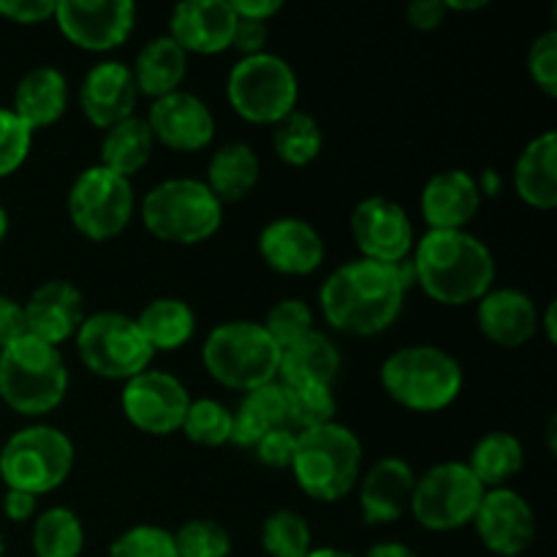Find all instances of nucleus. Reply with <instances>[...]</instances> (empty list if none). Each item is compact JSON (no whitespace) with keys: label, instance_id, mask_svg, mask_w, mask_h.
I'll list each match as a JSON object with an SVG mask.
<instances>
[{"label":"nucleus","instance_id":"nucleus-15","mask_svg":"<svg viewBox=\"0 0 557 557\" xmlns=\"http://www.w3.org/2000/svg\"><path fill=\"white\" fill-rule=\"evenodd\" d=\"M351 237L362 259L381 264H403L417 245L408 212L386 196H370L354 207Z\"/></svg>","mask_w":557,"mask_h":557},{"label":"nucleus","instance_id":"nucleus-12","mask_svg":"<svg viewBox=\"0 0 557 557\" xmlns=\"http://www.w3.org/2000/svg\"><path fill=\"white\" fill-rule=\"evenodd\" d=\"M482 498L484 487L466 462H438L417 476L408 511L428 531L449 533L471 525Z\"/></svg>","mask_w":557,"mask_h":557},{"label":"nucleus","instance_id":"nucleus-21","mask_svg":"<svg viewBox=\"0 0 557 557\" xmlns=\"http://www.w3.org/2000/svg\"><path fill=\"white\" fill-rule=\"evenodd\" d=\"M482 207L476 177L466 169H444L422 188L419 210L430 232H466Z\"/></svg>","mask_w":557,"mask_h":557},{"label":"nucleus","instance_id":"nucleus-18","mask_svg":"<svg viewBox=\"0 0 557 557\" xmlns=\"http://www.w3.org/2000/svg\"><path fill=\"white\" fill-rule=\"evenodd\" d=\"M234 16L228 0H185L174 5L166 36L185 54H221L232 49Z\"/></svg>","mask_w":557,"mask_h":557},{"label":"nucleus","instance_id":"nucleus-28","mask_svg":"<svg viewBox=\"0 0 557 557\" xmlns=\"http://www.w3.org/2000/svg\"><path fill=\"white\" fill-rule=\"evenodd\" d=\"M277 428H288V400L286 386L281 381L245 392L243 403L234 411L232 444L243 449H253L267 433Z\"/></svg>","mask_w":557,"mask_h":557},{"label":"nucleus","instance_id":"nucleus-42","mask_svg":"<svg viewBox=\"0 0 557 557\" xmlns=\"http://www.w3.org/2000/svg\"><path fill=\"white\" fill-rule=\"evenodd\" d=\"M33 131L11 109L0 107V177L14 174L27 161Z\"/></svg>","mask_w":557,"mask_h":557},{"label":"nucleus","instance_id":"nucleus-14","mask_svg":"<svg viewBox=\"0 0 557 557\" xmlns=\"http://www.w3.org/2000/svg\"><path fill=\"white\" fill-rule=\"evenodd\" d=\"M54 22L74 47L112 52L134 33L136 5L131 0H60Z\"/></svg>","mask_w":557,"mask_h":557},{"label":"nucleus","instance_id":"nucleus-16","mask_svg":"<svg viewBox=\"0 0 557 557\" xmlns=\"http://www.w3.org/2000/svg\"><path fill=\"white\" fill-rule=\"evenodd\" d=\"M484 549L498 557H517L536 539V515L517 490H484L476 517L471 522Z\"/></svg>","mask_w":557,"mask_h":557},{"label":"nucleus","instance_id":"nucleus-39","mask_svg":"<svg viewBox=\"0 0 557 557\" xmlns=\"http://www.w3.org/2000/svg\"><path fill=\"white\" fill-rule=\"evenodd\" d=\"M174 536L177 557H228L232 555V533L215 520L196 517L180 525Z\"/></svg>","mask_w":557,"mask_h":557},{"label":"nucleus","instance_id":"nucleus-2","mask_svg":"<svg viewBox=\"0 0 557 557\" xmlns=\"http://www.w3.org/2000/svg\"><path fill=\"white\" fill-rule=\"evenodd\" d=\"M413 283L433 302H479L495 283V256L471 232H428L411 250Z\"/></svg>","mask_w":557,"mask_h":557},{"label":"nucleus","instance_id":"nucleus-6","mask_svg":"<svg viewBox=\"0 0 557 557\" xmlns=\"http://www.w3.org/2000/svg\"><path fill=\"white\" fill-rule=\"evenodd\" d=\"M141 223L161 243L201 245L221 228L223 205L205 180L172 177L147 190Z\"/></svg>","mask_w":557,"mask_h":557},{"label":"nucleus","instance_id":"nucleus-50","mask_svg":"<svg viewBox=\"0 0 557 557\" xmlns=\"http://www.w3.org/2000/svg\"><path fill=\"white\" fill-rule=\"evenodd\" d=\"M38 498L30 493H22V490H5L3 498V511L11 522H27L36 515Z\"/></svg>","mask_w":557,"mask_h":557},{"label":"nucleus","instance_id":"nucleus-41","mask_svg":"<svg viewBox=\"0 0 557 557\" xmlns=\"http://www.w3.org/2000/svg\"><path fill=\"white\" fill-rule=\"evenodd\" d=\"M109 557H177V549L166 528L134 525L114 539Z\"/></svg>","mask_w":557,"mask_h":557},{"label":"nucleus","instance_id":"nucleus-37","mask_svg":"<svg viewBox=\"0 0 557 557\" xmlns=\"http://www.w3.org/2000/svg\"><path fill=\"white\" fill-rule=\"evenodd\" d=\"M286 400L288 428L297 435L335 422L337 403L332 386H286Z\"/></svg>","mask_w":557,"mask_h":557},{"label":"nucleus","instance_id":"nucleus-46","mask_svg":"<svg viewBox=\"0 0 557 557\" xmlns=\"http://www.w3.org/2000/svg\"><path fill=\"white\" fill-rule=\"evenodd\" d=\"M237 16V14H234ZM270 30H267V22H256V20H239L237 16V27H234V38H232V49H237L243 58H250V54H261L264 52V44Z\"/></svg>","mask_w":557,"mask_h":557},{"label":"nucleus","instance_id":"nucleus-4","mask_svg":"<svg viewBox=\"0 0 557 557\" xmlns=\"http://www.w3.org/2000/svg\"><path fill=\"white\" fill-rule=\"evenodd\" d=\"M69 392L63 354L25 335L0 348V400L22 417L52 413Z\"/></svg>","mask_w":557,"mask_h":557},{"label":"nucleus","instance_id":"nucleus-54","mask_svg":"<svg viewBox=\"0 0 557 557\" xmlns=\"http://www.w3.org/2000/svg\"><path fill=\"white\" fill-rule=\"evenodd\" d=\"M446 11H479L487 9V0H444Z\"/></svg>","mask_w":557,"mask_h":557},{"label":"nucleus","instance_id":"nucleus-10","mask_svg":"<svg viewBox=\"0 0 557 557\" xmlns=\"http://www.w3.org/2000/svg\"><path fill=\"white\" fill-rule=\"evenodd\" d=\"M82 364L92 375L107 381H131L134 375L150 370L156 351L145 341L136 319L123 313L85 315L79 332L74 335Z\"/></svg>","mask_w":557,"mask_h":557},{"label":"nucleus","instance_id":"nucleus-23","mask_svg":"<svg viewBox=\"0 0 557 557\" xmlns=\"http://www.w3.org/2000/svg\"><path fill=\"white\" fill-rule=\"evenodd\" d=\"M417 473L403 457H384L359 482V509L368 525L397 522L411 509Z\"/></svg>","mask_w":557,"mask_h":557},{"label":"nucleus","instance_id":"nucleus-32","mask_svg":"<svg viewBox=\"0 0 557 557\" xmlns=\"http://www.w3.org/2000/svg\"><path fill=\"white\" fill-rule=\"evenodd\" d=\"M136 326L152 351H177L194 337L196 313L185 299L158 297L136 315Z\"/></svg>","mask_w":557,"mask_h":557},{"label":"nucleus","instance_id":"nucleus-51","mask_svg":"<svg viewBox=\"0 0 557 557\" xmlns=\"http://www.w3.org/2000/svg\"><path fill=\"white\" fill-rule=\"evenodd\" d=\"M364 557H417V553L400 542H379L364 553Z\"/></svg>","mask_w":557,"mask_h":557},{"label":"nucleus","instance_id":"nucleus-47","mask_svg":"<svg viewBox=\"0 0 557 557\" xmlns=\"http://www.w3.org/2000/svg\"><path fill=\"white\" fill-rule=\"evenodd\" d=\"M27 335L25 324V308L16 299L0 294V348L11 346L14 341Z\"/></svg>","mask_w":557,"mask_h":557},{"label":"nucleus","instance_id":"nucleus-22","mask_svg":"<svg viewBox=\"0 0 557 557\" xmlns=\"http://www.w3.org/2000/svg\"><path fill=\"white\" fill-rule=\"evenodd\" d=\"M27 335L58 348L71 341L85 321V297L69 281H47L22 302Z\"/></svg>","mask_w":557,"mask_h":557},{"label":"nucleus","instance_id":"nucleus-30","mask_svg":"<svg viewBox=\"0 0 557 557\" xmlns=\"http://www.w3.org/2000/svg\"><path fill=\"white\" fill-rule=\"evenodd\" d=\"M261 163L253 147L245 141H228L207 163V188L221 205L243 201L259 185Z\"/></svg>","mask_w":557,"mask_h":557},{"label":"nucleus","instance_id":"nucleus-17","mask_svg":"<svg viewBox=\"0 0 557 557\" xmlns=\"http://www.w3.org/2000/svg\"><path fill=\"white\" fill-rule=\"evenodd\" d=\"M147 125L158 145L177 152H199L215 136V117L210 107L194 92H169L156 98L147 112Z\"/></svg>","mask_w":557,"mask_h":557},{"label":"nucleus","instance_id":"nucleus-20","mask_svg":"<svg viewBox=\"0 0 557 557\" xmlns=\"http://www.w3.org/2000/svg\"><path fill=\"white\" fill-rule=\"evenodd\" d=\"M136 101H139V90H136L131 65L120 63V60H101L82 79V112L96 128L107 131L134 117Z\"/></svg>","mask_w":557,"mask_h":557},{"label":"nucleus","instance_id":"nucleus-8","mask_svg":"<svg viewBox=\"0 0 557 557\" xmlns=\"http://www.w3.org/2000/svg\"><path fill=\"white\" fill-rule=\"evenodd\" d=\"M76 451L69 435L52 424H30L9 435L0 449V482L36 498L63 487Z\"/></svg>","mask_w":557,"mask_h":557},{"label":"nucleus","instance_id":"nucleus-57","mask_svg":"<svg viewBox=\"0 0 557 557\" xmlns=\"http://www.w3.org/2000/svg\"><path fill=\"white\" fill-rule=\"evenodd\" d=\"M5 555V542H3V533H0V557Z\"/></svg>","mask_w":557,"mask_h":557},{"label":"nucleus","instance_id":"nucleus-13","mask_svg":"<svg viewBox=\"0 0 557 557\" xmlns=\"http://www.w3.org/2000/svg\"><path fill=\"white\" fill-rule=\"evenodd\" d=\"M123 413L136 430L147 435H172L183 430L190 395L177 375L166 370H145L125 381Z\"/></svg>","mask_w":557,"mask_h":557},{"label":"nucleus","instance_id":"nucleus-49","mask_svg":"<svg viewBox=\"0 0 557 557\" xmlns=\"http://www.w3.org/2000/svg\"><path fill=\"white\" fill-rule=\"evenodd\" d=\"M234 14L239 20H256V22H267L283 9L281 0H228Z\"/></svg>","mask_w":557,"mask_h":557},{"label":"nucleus","instance_id":"nucleus-5","mask_svg":"<svg viewBox=\"0 0 557 557\" xmlns=\"http://www.w3.org/2000/svg\"><path fill=\"white\" fill-rule=\"evenodd\" d=\"M462 368L449 351L438 346H406L381 364L384 392L417 413H435L449 408L462 392Z\"/></svg>","mask_w":557,"mask_h":557},{"label":"nucleus","instance_id":"nucleus-48","mask_svg":"<svg viewBox=\"0 0 557 557\" xmlns=\"http://www.w3.org/2000/svg\"><path fill=\"white\" fill-rule=\"evenodd\" d=\"M444 16H446L444 0H413V3H408V9H406L408 25L417 27V30H424V33L441 27Z\"/></svg>","mask_w":557,"mask_h":557},{"label":"nucleus","instance_id":"nucleus-36","mask_svg":"<svg viewBox=\"0 0 557 557\" xmlns=\"http://www.w3.org/2000/svg\"><path fill=\"white\" fill-rule=\"evenodd\" d=\"M261 547L270 557H308L313 549V533L302 515L277 509L261 525Z\"/></svg>","mask_w":557,"mask_h":557},{"label":"nucleus","instance_id":"nucleus-53","mask_svg":"<svg viewBox=\"0 0 557 557\" xmlns=\"http://www.w3.org/2000/svg\"><path fill=\"white\" fill-rule=\"evenodd\" d=\"M555 310H557V302H549V305H547V313H544V319H542V315H539V326H544V332H547V341H549V343L557 341Z\"/></svg>","mask_w":557,"mask_h":557},{"label":"nucleus","instance_id":"nucleus-35","mask_svg":"<svg viewBox=\"0 0 557 557\" xmlns=\"http://www.w3.org/2000/svg\"><path fill=\"white\" fill-rule=\"evenodd\" d=\"M272 128H275L272 131V150L286 166H308L321 156L324 131L313 114L294 109L288 117H283Z\"/></svg>","mask_w":557,"mask_h":557},{"label":"nucleus","instance_id":"nucleus-56","mask_svg":"<svg viewBox=\"0 0 557 557\" xmlns=\"http://www.w3.org/2000/svg\"><path fill=\"white\" fill-rule=\"evenodd\" d=\"M5 234H9V212L5 207H0V243L5 239Z\"/></svg>","mask_w":557,"mask_h":557},{"label":"nucleus","instance_id":"nucleus-43","mask_svg":"<svg viewBox=\"0 0 557 557\" xmlns=\"http://www.w3.org/2000/svg\"><path fill=\"white\" fill-rule=\"evenodd\" d=\"M528 74L536 82L542 92L549 98L557 96V30L549 27L542 36L533 38L531 49H528Z\"/></svg>","mask_w":557,"mask_h":557},{"label":"nucleus","instance_id":"nucleus-44","mask_svg":"<svg viewBox=\"0 0 557 557\" xmlns=\"http://www.w3.org/2000/svg\"><path fill=\"white\" fill-rule=\"evenodd\" d=\"M256 457L264 462L267 468H292L294 449H297V433L292 428H277L267 433L259 444L253 446Z\"/></svg>","mask_w":557,"mask_h":557},{"label":"nucleus","instance_id":"nucleus-27","mask_svg":"<svg viewBox=\"0 0 557 557\" xmlns=\"http://www.w3.org/2000/svg\"><path fill=\"white\" fill-rule=\"evenodd\" d=\"M337 373H341V351L319 330L281 351L277 381L283 386H332Z\"/></svg>","mask_w":557,"mask_h":557},{"label":"nucleus","instance_id":"nucleus-26","mask_svg":"<svg viewBox=\"0 0 557 557\" xmlns=\"http://www.w3.org/2000/svg\"><path fill=\"white\" fill-rule=\"evenodd\" d=\"M517 196L533 210L557 205V134L544 131L525 145L515 166Z\"/></svg>","mask_w":557,"mask_h":557},{"label":"nucleus","instance_id":"nucleus-33","mask_svg":"<svg viewBox=\"0 0 557 557\" xmlns=\"http://www.w3.org/2000/svg\"><path fill=\"white\" fill-rule=\"evenodd\" d=\"M152 150H156V139L150 134V125L134 114V117L103 131L101 166L131 180L150 163Z\"/></svg>","mask_w":557,"mask_h":557},{"label":"nucleus","instance_id":"nucleus-9","mask_svg":"<svg viewBox=\"0 0 557 557\" xmlns=\"http://www.w3.org/2000/svg\"><path fill=\"white\" fill-rule=\"evenodd\" d=\"M226 98L248 123L277 125L297 109L299 79L281 54H250L239 58L228 74Z\"/></svg>","mask_w":557,"mask_h":557},{"label":"nucleus","instance_id":"nucleus-7","mask_svg":"<svg viewBox=\"0 0 557 557\" xmlns=\"http://www.w3.org/2000/svg\"><path fill=\"white\" fill-rule=\"evenodd\" d=\"M201 364L226 389L250 392L277 381L281 348L259 321H226L201 346Z\"/></svg>","mask_w":557,"mask_h":557},{"label":"nucleus","instance_id":"nucleus-3","mask_svg":"<svg viewBox=\"0 0 557 557\" xmlns=\"http://www.w3.org/2000/svg\"><path fill=\"white\" fill-rule=\"evenodd\" d=\"M362 468V441L351 428L330 422L324 428L297 435L292 468L299 490L321 504L346 498L359 484Z\"/></svg>","mask_w":557,"mask_h":557},{"label":"nucleus","instance_id":"nucleus-11","mask_svg":"<svg viewBox=\"0 0 557 557\" xmlns=\"http://www.w3.org/2000/svg\"><path fill=\"white\" fill-rule=\"evenodd\" d=\"M136 210L134 185L112 169L87 166L69 190L71 226L90 243H109L128 228Z\"/></svg>","mask_w":557,"mask_h":557},{"label":"nucleus","instance_id":"nucleus-19","mask_svg":"<svg viewBox=\"0 0 557 557\" xmlns=\"http://www.w3.org/2000/svg\"><path fill=\"white\" fill-rule=\"evenodd\" d=\"M259 253L270 270L281 275H313L324 264V237L302 218H277L259 234Z\"/></svg>","mask_w":557,"mask_h":557},{"label":"nucleus","instance_id":"nucleus-55","mask_svg":"<svg viewBox=\"0 0 557 557\" xmlns=\"http://www.w3.org/2000/svg\"><path fill=\"white\" fill-rule=\"evenodd\" d=\"M308 557H357L346 549H335V547H319V549H310Z\"/></svg>","mask_w":557,"mask_h":557},{"label":"nucleus","instance_id":"nucleus-24","mask_svg":"<svg viewBox=\"0 0 557 557\" xmlns=\"http://www.w3.org/2000/svg\"><path fill=\"white\" fill-rule=\"evenodd\" d=\"M482 335L500 348H520L539 332L536 302L517 288H490L476 305Z\"/></svg>","mask_w":557,"mask_h":557},{"label":"nucleus","instance_id":"nucleus-1","mask_svg":"<svg viewBox=\"0 0 557 557\" xmlns=\"http://www.w3.org/2000/svg\"><path fill=\"white\" fill-rule=\"evenodd\" d=\"M411 286L413 270L408 259L403 264L354 259L337 267L321 286V315L343 335H381L400 319Z\"/></svg>","mask_w":557,"mask_h":557},{"label":"nucleus","instance_id":"nucleus-34","mask_svg":"<svg viewBox=\"0 0 557 557\" xmlns=\"http://www.w3.org/2000/svg\"><path fill=\"white\" fill-rule=\"evenodd\" d=\"M85 549V528L76 511L52 506L33 522V553L36 557H79Z\"/></svg>","mask_w":557,"mask_h":557},{"label":"nucleus","instance_id":"nucleus-29","mask_svg":"<svg viewBox=\"0 0 557 557\" xmlns=\"http://www.w3.org/2000/svg\"><path fill=\"white\" fill-rule=\"evenodd\" d=\"M131 74H134L139 96L156 101V98L180 90L185 74H188V54L169 36H156L139 49L134 65H131Z\"/></svg>","mask_w":557,"mask_h":557},{"label":"nucleus","instance_id":"nucleus-52","mask_svg":"<svg viewBox=\"0 0 557 557\" xmlns=\"http://www.w3.org/2000/svg\"><path fill=\"white\" fill-rule=\"evenodd\" d=\"M479 185V194L482 196H498L500 194V174L495 169H487L482 174V180H476Z\"/></svg>","mask_w":557,"mask_h":557},{"label":"nucleus","instance_id":"nucleus-31","mask_svg":"<svg viewBox=\"0 0 557 557\" xmlns=\"http://www.w3.org/2000/svg\"><path fill=\"white\" fill-rule=\"evenodd\" d=\"M466 466L471 468V473L484 490L509 487L511 479L525 466V449H522L517 435L493 430L473 444Z\"/></svg>","mask_w":557,"mask_h":557},{"label":"nucleus","instance_id":"nucleus-45","mask_svg":"<svg viewBox=\"0 0 557 557\" xmlns=\"http://www.w3.org/2000/svg\"><path fill=\"white\" fill-rule=\"evenodd\" d=\"M58 0H0V16L16 25H41L54 20Z\"/></svg>","mask_w":557,"mask_h":557},{"label":"nucleus","instance_id":"nucleus-40","mask_svg":"<svg viewBox=\"0 0 557 557\" xmlns=\"http://www.w3.org/2000/svg\"><path fill=\"white\" fill-rule=\"evenodd\" d=\"M313 310L305 299H281L277 305H272L267 319L261 321V326L267 330V335L277 343V348H288L297 341H302L305 335L315 330L313 326Z\"/></svg>","mask_w":557,"mask_h":557},{"label":"nucleus","instance_id":"nucleus-25","mask_svg":"<svg viewBox=\"0 0 557 557\" xmlns=\"http://www.w3.org/2000/svg\"><path fill=\"white\" fill-rule=\"evenodd\" d=\"M69 109V79L52 65H36L20 79L11 112L30 131L58 123Z\"/></svg>","mask_w":557,"mask_h":557},{"label":"nucleus","instance_id":"nucleus-38","mask_svg":"<svg viewBox=\"0 0 557 557\" xmlns=\"http://www.w3.org/2000/svg\"><path fill=\"white\" fill-rule=\"evenodd\" d=\"M232 428L234 413L223 403L210 400V397L190 400L183 422V433L188 441L215 449V446L232 444Z\"/></svg>","mask_w":557,"mask_h":557}]
</instances>
